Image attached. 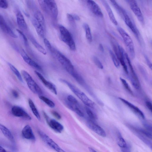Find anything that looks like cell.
Listing matches in <instances>:
<instances>
[{
	"instance_id": "7bdbcfd3",
	"label": "cell",
	"mask_w": 152,
	"mask_h": 152,
	"mask_svg": "<svg viewBox=\"0 0 152 152\" xmlns=\"http://www.w3.org/2000/svg\"><path fill=\"white\" fill-rule=\"evenodd\" d=\"M12 94L13 96L15 98H18L19 96V95L18 92L15 90H12Z\"/></svg>"
},
{
	"instance_id": "1f68e13d",
	"label": "cell",
	"mask_w": 152,
	"mask_h": 152,
	"mask_svg": "<svg viewBox=\"0 0 152 152\" xmlns=\"http://www.w3.org/2000/svg\"><path fill=\"white\" fill-rule=\"evenodd\" d=\"M85 109L87 115L91 119L95 120L96 118V116L88 107H86Z\"/></svg>"
},
{
	"instance_id": "277c9868",
	"label": "cell",
	"mask_w": 152,
	"mask_h": 152,
	"mask_svg": "<svg viewBox=\"0 0 152 152\" xmlns=\"http://www.w3.org/2000/svg\"><path fill=\"white\" fill-rule=\"evenodd\" d=\"M119 14L123 19L127 26L133 33L137 39L139 40L140 37L139 31L127 12L123 8Z\"/></svg>"
},
{
	"instance_id": "83f0119b",
	"label": "cell",
	"mask_w": 152,
	"mask_h": 152,
	"mask_svg": "<svg viewBox=\"0 0 152 152\" xmlns=\"http://www.w3.org/2000/svg\"><path fill=\"white\" fill-rule=\"evenodd\" d=\"M31 41L33 44L39 52L43 55H46V54L47 53L45 50L36 40L34 39L31 38Z\"/></svg>"
},
{
	"instance_id": "8992f818",
	"label": "cell",
	"mask_w": 152,
	"mask_h": 152,
	"mask_svg": "<svg viewBox=\"0 0 152 152\" xmlns=\"http://www.w3.org/2000/svg\"><path fill=\"white\" fill-rule=\"evenodd\" d=\"M117 30L122 37L131 56L132 58L134 57L135 56L134 47L131 38L122 28L119 27L117 28Z\"/></svg>"
},
{
	"instance_id": "7c38bea8",
	"label": "cell",
	"mask_w": 152,
	"mask_h": 152,
	"mask_svg": "<svg viewBox=\"0 0 152 152\" xmlns=\"http://www.w3.org/2000/svg\"><path fill=\"white\" fill-rule=\"evenodd\" d=\"M43 114L49 126L53 130L58 133H61L64 129L63 126L54 119L48 120L47 115L44 112Z\"/></svg>"
},
{
	"instance_id": "f1b7e54d",
	"label": "cell",
	"mask_w": 152,
	"mask_h": 152,
	"mask_svg": "<svg viewBox=\"0 0 152 152\" xmlns=\"http://www.w3.org/2000/svg\"><path fill=\"white\" fill-rule=\"evenodd\" d=\"M109 51L115 66L117 68H118L120 66V63L117 57L111 49H109Z\"/></svg>"
},
{
	"instance_id": "60d3db41",
	"label": "cell",
	"mask_w": 152,
	"mask_h": 152,
	"mask_svg": "<svg viewBox=\"0 0 152 152\" xmlns=\"http://www.w3.org/2000/svg\"><path fill=\"white\" fill-rule=\"evenodd\" d=\"M145 104L151 112L152 111V105L151 103L149 101H146Z\"/></svg>"
},
{
	"instance_id": "5bb4252c",
	"label": "cell",
	"mask_w": 152,
	"mask_h": 152,
	"mask_svg": "<svg viewBox=\"0 0 152 152\" xmlns=\"http://www.w3.org/2000/svg\"><path fill=\"white\" fill-rule=\"evenodd\" d=\"M88 127L92 131L99 135L105 137L106 134L104 130L100 126L91 120H88L87 122Z\"/></svg>"
},
{
	"instance_id": "d590c367",
	"label": "cell",
	"mask_w": 152,
	"mask_h": 152,
	"mask_svg": "<svg viewBox=\"0 0 152 152\" xmlns=\"http://www.w3.org/2000/svg\"><path fill=\"white\" fill-rule=\"evenodd\" d=\"M44 42L45 47L52 52L53 48L48 40L45 38L44 39Z\"/></svg>"
},
{
	"instance_id": "b9f144b4",
	"label": "cell",
	"mask_w": 152,
	"mask_h": 152,
	"mask_svg": "<svg viewBox=\"0 0 152 152\" xmlns=\"http://www.w3.org/2000/svg\"><path fill=\"white\" fill-rule=\"evenodd\" d=\"M145 58L147 64L149 68L151 69L152 64L149 59L146 56H145Z\"/></svg>"
},
{
	"instance_id": "74e56055",
	"label": "cell",
	"mask_w": 152,
	"mask_h": 152,
	"mask_svg": "<svg viewBox=\"0 0 152 152\" xmlns=\"http://www.w3.org/2000/svg\"><path fill=\"white\" fill-rule=\"evenodd\" d=\"M16 30L20 34L22 37L23 40H24L25 43L26 45L27 44H28L27 39L24 34L22 32L18 29H17Z\"/></svg>"
},
{
	"instance_id": "d4e9b609",
	"label": "cell",
	"mask_w": 152,
	"mask_h": 152,
	"mask_svg": "<svg viewBox=\"0 0 152 152\" xmlns=\"http://www.w3.org/2000/svg\"><path fill=\"white\" fill-rule=\"evenodd\" d=\"M34 18L36 20L40 23L43 27L44 29L45 28V25L44 17L39 11H37L34 14Z\"/></svg>"
},
{
	"instance_id": "d6986e66",
	"label": "cell",
	"mask_w": 152,
	"mask_h": 152,
	"mask_svg": "<svg viewBox=\"0 0 152 152\" xmlns=\"http://www.w3.org/2000/svg\"><path fill=\"white\" fill-rule=\"evenodd\" d=\"M22 56L24 61L29 65L39 71L42 70L40 66L30 58L24 51Z\"/></svg>"
},
{
	"instance_id": "9a60e30c",
	"label": "cell",
	"mask_w": 152,
	"mask_h": 152,
	"mask_svg": "<svg viewBox=\"0 0 152 152\" xmlns=\"http://www.w3.org/2000/svg\"><path fill=\"white\" fill-rule=\"evenodd\" d=\"M34 72L41 81L46 87L54 94H57V90L55 86L52 83L47 80L39 72L35 71Z\"/></svg>"
},
{
	"instance_id": "603a6c76",
	"label": "cell",
	"mask_w": 152,
	"mask_h": 152,
	"mask_svg": "<svg viewBox=\"0 0 152 152\" xmlns=\"http://www.w3.org/2000/svg\"><path fill=\"white\" fill-rule=\"evenodd\" d=\"M16 19L17 22L20 27L24 29L27 28V26L23 15L21 12L19 11H18L17 12Z\"/></svg>"
},
{
	"instance_id": "836d02e7",
	"label": "cell",
	"mask_w": 152,
	"mask_h": 152,
	"mask_svg": "<svg viewBox=\"0 0 152 152\" xmlns=\"http://www.w3.org/2000/svg\"><path fill=\"white\" fill-rule=\"evenodd\" d=\"M93 59L94 63L97 67L101 69L103 68V66L102 63L97 57L94 56L93 57Z\"/></svg>"
},
{
	"instance_id": "8d00e7d4",
	"label": "cell",
	"mask_w": 152,
	"mask_h": 152,
	"mask_svg": "<svg viewBox=\"0 0 152 152\" xmlns=\"http://www.w3.org/2000/svg\"><path fill=\"white\" fill-rule=\"evenodd\" d=\"M8 3L7 1L0 0V8L6 9L8 7Z\"/></svg>"
},
{
	"instance_id": "c3c4849f",
	"label": "cell",
	"mask_w": 152,
	"mask_h": 152,
	"mask_svg": "<svg viewBox=\"0 0 152 152\" xmlns=\"http://www.w3.org/2000/svg\"><path fill=\"white\" fill-rule=\"evenodd\" d=\"M89 149L90 152H97L94 149L91 147L89 148Z\"/></svg>"
},
{
	"instance_id": "2e32d148",
	"label": "cell",
	"mask_w": 152,
	"mask_h": 152,
	"mask_svg": "<svg viewBox=\"0 0 152 152\" xmlns=\"http://www.w3.org/2000/svg\"><path fill=\"white\" fill-rule=\"evenodd\" d=\"M22 135L25 138L32 141L36 140V137L31 126L28 125L25 126L22 131Z\"/></svg>"
},
{
	"instance_id": "ee69618b",
	"label": "cell",
	"mask_w": 152,
	"mask_h": 152,
	"mask_svg": "<svg viewBox=\"0 0 152 152\" xmlns=\"http://www.w3.org/2000/svg\"><path fill=\"white\" fill-rule=\"evenodd\" d=\"M121 150L122 152H130L127 147L124 148H121Z\"/></svg>"
},
{
	"instance_id": "e575fe53",
	"label": "cell",
	"mask_w": 152,
	"mask_h": 152,
	"mask_svg": "<svg viewBox=\"0 0 152 152\" xmlns=\"http://www.w3.org/2000/svg\"><path fill=\"white\" fill-rule=\"evenodd\" d=\"M66 100L72 103L79 105V103L77 100L73 96L69 95L67 96Z\"/></svg>"
},
{
	"instance_id": "7a4b0ae2",
	"label": "cell",
	"mask_w": 152,
	"mask_h": 152,
	"mask_svg": "<svg viewBox=\"0 0 152 152\" xmlns=\"http://www.w3.org/2000/svg\"><path fill=\"white\" fill-rule=\"evenodd\" d=\"M52 52L60 64L72 76L77 72L70 61L61 53L53 48Z\"/></svg>"
},
{
	"instance_id": "ac0fdd59",
	"label": "cell",
	"mask_w": 152,
	"mask_h": 152,
	"mask_svg": "<svg viewBox=\"0 0 152 152\" xmlns=\"http://www.w3.org/2000/svg\"><path fill=\"white\" fill-rule=\"evenodd\" d=\"M101 1L108 14L111 21L115 25H117L118 24V22L110 7L107 2L105 0H102Z\"/></svg>"
},
{
	"instance_id": "4dcf8cb0",
	"label": "cell",
	"mask_w": 152,
	"mask_h": 152,
	"mask_svg": "<svg viewBox=\"0 0 152 152\" xmlns=\"http://www.w3.org/2000/svg\"><path fill=\"white\" fill-rule=\"evenodd\" d=\"M8 64L11 69L15 74L19 80L23 82V81L22 76L18 69L10 63H8Z\"/></svg>"
},
{
	"instance_id": "6da1fadb",
	"label": "cell",
	"mask_w": 152,
	"mask_h": 152,
	"mask_svg": "<svg viewBox=\"0 0 152 152\" xmlns=\"http://www.w3.org/2000/svg\"><path fill=\"white\" fill-rule=\"evenodd\" d=\"M60 81L68 86L72 91L87 107L91 108L94 107V103L84 93L77 88L65 80L61 79Z\"/></svg>"
},
{
	"instance_id": "d6a6232c",
	"label": "cell",
	"mask_w": 152,
	"mask_h": 152,
	"mask_svg": "<svg viewBox=\"0 0 152 152\" xmlns=\"http://www.w3.org/2000/svg\"><path fill=\"white\" fill-rule=\"evenodd\" d=\"M120 80L125 88L130 93L132 94V91L126 80L121 77L120 78Z\"/></svg>"
},
{
	"instance_id": "484cf974",
	"label": "cell",
	"mask_w": 152,
	"mask_h": 152,
	"mask_svg": "<svg viewBox=\"0 0 152 152\" xmlns=\"http://www.w3.org/2000/svg\"><path fill=\"white\" fill-rule=\"evenodd\" d=\"M28 102L29 107L33 114L39 120H40L41 119L40 115L34 102L30 99H29Z\"/></svg>"
},
{
	"instance_id": "52a82bcc",
	"label": "cell",
	"mask_w": 152,
	"mask_h": 152,
	"mask_svg": "<svg viewBox=\"0 0 152 152\" xmlns=\"http://www.w3.org/2000/svg\"><path fill=\"white\" fill-rule=\"evenodd\" d=\"M45 8L44 11L50 14L55 20L57 19L58 11L57 5L54 0H44Z\"/></svg>"
},
{
	"instance_id": "e0dca14e",
	"label": "cell",
	"mask_w": 152,
	"mask_h": 152,
	"mask_svg": "<svg viewBox=\"0 0 152 152\" xmlns=\"http://www.w3.org/2000/svg\"><path fill=\"white\" fill-rule=\"evenodd\" d=\"M119 99L136 114L143 118H145V115L143 113L138 107L123 98L119 97Z\"/></svg>"
},
{
	"instance_id": "f6af8a7d",
	"label": "cell",
	"mask_w": 152,
	"mask_h": 152,
	"mask_svg": "<svg viewBox=\"0 0 152 152\" xmlns=\"http://www.w3.org/2000/svg\"><path fill=\"white\" fill-rule=\"evenodd\" d=\"M72 15L75 20H80V18L78 15L75 14Z\"/></svg>"
},
{
	"instance_id": "ffe728a7",
	"label": "cell",
	"mask_w": 152,
	"mask_h": 152,
	"mask_svg": "<svg viewBox=\"0 0 152 152\" xmlns=\"http://www.w3.org/2000/svg\"><path fill=\"white\" fill-rule=\"evenodd\" d=\"M65 104L69 108L75 112L79 116L81 117L84 116V113L80 109L79 105L70 103L66 100L65 101Z\"/></svg>"
},
{
	"instance_id": "f35d334b",
	"label": "cell",
	"mask_w": 152,
	"mask_h": 152,
	"mask_svg": "<svg viewBox=\"0 0 152 152\" xmlns=\"http://www.w3.org/2000/svg\"><path fill=\"white\" fill-rule=\"evenodd\" d=\"M51 113L57 119H60L61 118L60 114L57 112L55 111H52Z\"/></svg>"
},
{
	"instance_id": "8fae6325",
	"label": "cell",
	"mask_w": 152,
	"mask_h": 152,
	"mask_svg": "<svg viewBox=\"0 0 152 152\" xmlns=\"http://www.w3.org/2000/svg\"><path fill=\"white\" fill-rule=\"evenodd\" d=\"M87 4L92 12L96 16L102 18L103 14L99 5L94 1L92 0L86 1Z\"/></svg>"
},
{
	"instance_id": "7402d4cb",
	"label": "cell",
	"mask_w": 152,
	"mask_h": 152,
	"mask_svg": "<svg viewBox=\"0 0 152 152\" xmlns=\"http://www.w3.org/2000/svg\"><path fill=\"white\" fill-rule=\"evenodd\" d=\"M0 129L5 137L12 142H14V138L11 132L7 128L0 123Z\"/></svg>"
},
{
	"instance_id": "9c48e42d",
	"label": "cell",
	"mask_w": 152,
	"mask_h": 152,
	"mask_svg": "<svg viewBox=\"0 0 152 152\" xmlns=\"http://www.w3.org/2000/svg\"><path fill=\"white\" fill-rule=\"evenodd\" d=\"M130 7L134 14L136 16L140 23L144 24V18L142 12L136 1L135 0H128Z\"/></svg>"
},
{
	"instance_id": "bcb514c9",
	"label": "cell",
	"mask_w": 152,
	"mask_h": 152,
	"mask_svg": "<svg viewBox=\"0 0 152 152\" xmlns=\"http://www.w3.org/2000/svg\"><path fill=\"white\" fill-rule=\"evenodd\" d=\"M99 50L102 52H104V47L101 44H100L99 45Z\"/></svg>"
},
{
	"instance_id": "4fadbf2b",
	"label": "cell",
	"mask_w": 152,
	"mask_h": 152,
	"mask_svg": "<svg viewBox=\"0 0 152 152\" xmlns=\"http://www.w3.org/2000/svg\"><path fill=\"white\" fill-rule=\"evenodd\" d=\"M0 28L5 33L12 37L17 38V36L6 23L3 17L0 15Z\"/></svg>"
},
{
	"instance_id": "7dc6e473",
	"label": "cell",
	"mask_w": 152,
	"mask_h": 152,
	"mask_svg": "<svg viewBox=\"0 0 152 152\" xmlns=\"http://www.w3.org/2000/svg\"><path fill=\"white\" fill-rule=\"evenodd\" d=\"M0 152H7L6 150L0 146Z\"/></svg>"
},
{
	"instance_id": "ab89813d",
	"label": "cell",
	"mask_w": 152,
	"mask_h": 152,
	"mask_svg": "<svg viewBox=\"0 0 152 152\" xmlns=\"http://www.w3.org/2000/svg\"><path fill=\"white\" fill-rule=\"evenodd\" d=\"M67 17L68 20L71 23H73L74 22L75 20L73 18L72 15L68 13L67 14Z\"/></svg>"
},
{
	"instance_id": "44dd1931",
	"label": "cell",
	"mask_w": 152,
	"mask_h": 152,
	"mask_svg": "<svg viewBox=\"0 0 152 152\" xmlns=\"http://www.w3.org/2000/svg\"><path fill=\"white\" fill-rule=\"evenodd\" d=\"M32 22L38 34L41 37L44 36V28L34 18L32 19Z\"/></svg>"
},
{
	"instance_id": "ba28073f",
	"label": "cell",
	"mask_w": 152,
	"mask_h": 152,
	"mask_svg": "<svg viewBox=\"0 0 152 152\" xmlns=\"http://www.w3.org/2000/svg\"><path fill=\"white\" fill-rule=\"evenodd\" d=\"M38 133L42 140L50 147L56 151L57 152H66L43 132L39 131Z\"/></svg>"
},
{
	"instance_id": "30bf717a",
	"label": "cell",
	"mask_w": 152,
	"mask_h": 152,
	"mask_svg": "<svg viewBox=\"0 0 152 152\" xmlns=\"http://www.w3.org/2000/svg\"><path fill=\"white\" fill-rule=\"evenodd\" d=\"M11 112L14 116L22 118L27 120H30L31 118L30 115L22 107L16 105L13 106L11 109Z\"/></svg>"
},
{
	"instance_id": "cb8c5ba5",
	"label": "cell",
	"mask_w": 152,
	"mask_h": 152,
	"mask_svg": "<svg viewBox=\"0 0 152 152\" xmlns=\"http://www.w3.org/2000/svg\"><path fill=\"white\" fill-rule=\"evenodd\" d=\"M83 27L86 33V38L89 43H91L92 41V36L91 28L86 23L83 24Z\"/></svg>"
},
{
	"instance_id": "f546056e",
	"label": "cell",
	"mask_w": 152,
	"mask_h": 152,
	"mask_svg": "<svg viewBox=\"0 0 152 152\" xmlns=\"http://www.w3.org/2000/svg\"><path fill=\"white\" fill-rule=\"evenodd\" d=\"M39 98L49 107L53 108L55 107V104L54 103L47 97L42 95H40Z\"/></svg>"
},
{
	"instance_id": "5b68a950",
	"label": "cell",
	"mask_w": 152,
	"mask_h": 152,
	"mask_svg": "<svg viewBox=\"0 0 152 152\" xmlns=\"http://www.w3.org/2000/svg\"><path fill=\"white\" fill-rule=\"evenodd\" d=\"M21 72L28 87L32 92L35 94H41L42 93L41 89L30 75L24 70H22Z\"/></svg>"
},
{
	"instance_id": "3957f363",
	"label": "cell",
	"mask_w": 152,
	"mask_h": 152,
	"mask_svg": "<svg viewBox=\"0 0 152 152\" xmlns=\"http://www.w3.org/2000/svg\"><path fill=\"white\" fill-rule=\"evenodd\" d=\"M59 29L61 40L66 43L72 50H75L76 47L75 43L69 31L61 25H59Z\"/></svg>"
},
{
	"instance_id": "4316f807",
	"label": "cell",
	"mask_w": 152,
	"mask_h": 152,
	"mask_svg": "<svg viewBox=\"0 0 152 152\" xmlns=\"http://www.w3.org/2000/svg\"><path fill=\"white\" fill-rule=\"evenodd\" d=\"M117 143L119 147L121 148H124L127 147L126 142L120 133L119 132L117 134Z\"/></svg>"
}]
</instances>
